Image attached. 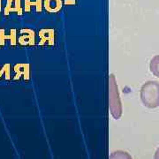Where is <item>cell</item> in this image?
Masks as SVG:
<instances>
[{"label":"cell","instance_id":"277c9868","mask_svg":"<svg viewBox=\"0 0 159 159\" xmlns=\"http://www.w3.org/2000/svg\"><path fill=\"white\" fill-rule=\"evenodd\" d=\"M39 37L41 41L39 45H52L54 44L55 34L54 31L51 29H42L39 32Z\"/></svg>","mask_w":159,"mask_h":159},{"label":"cell","instance_id":"8992f818","mask_svg":"<svg viewBox=\"0 0 159 159\" xmlns=\"http://www.w3.org/2000/svg\"><path fill=\"white\" fill-rule=\"evenodd\" d=\"M15 77L14 79H20L21 76L25 80H29V64H17L14 66Z\"/></svg>","mask_w":159,"mask_h":159},{"label":"cell","instance_id":"ba28073f","mask_svg":"<svg viewBox=\"0 0 159 159\" xmlns=\"http://www.w3.org/2000/svg\"><path fill=\"white\" fill-rule=\"evenodd\" d=\"M44 7L46 11L49 12H56L59 11L61 8V1L60 0H45Z\"/></svg>","mask_w":159,"mask_h":159},{"label":"cell","instance_id":"4fadbf2b","mask_svg":"<svg viewBox=\"0 0 159 159\" xmlns=\"http://www.w3.org/2000/svg\"><path fill=\"white\" fill-rule=\"evenodd\" d=\"M0 10H1V0H0Z\"/></svg>","mask_w":159,"mask_h":159},{"label":"cell","instance_id":"52a82bcc","mask_svg":"<svg viewBox=\"0 0 159 159\" xmlns=\"http://www.w3.org/2000/svg\"><path fill=\"white\" fill-rule=\"evenodd\" d=\"M11 11H17L20 15L22 14V10L20 7V0H7V4L5 9V14L8 15L9 12Z\"/></svg>","mask_w":159,"mask_h":159},{"label":"cell","instance_id":"8fae6325","mask_svg":"<svg viewBox=\"0 0 159 159\" xmlns=\"http://www.w3.org/2000/svg\"><path fill=\"white\" fill-rule=\"evenodd\" d=\"M36 6V11H42V6H41V0H36V2H32L30 0H25V11H30V6Z\"/></svg>","mask_w":159,"mask_h":159},{"label":"cell","instance_id":"5b68a950","mask_svg":"<svg viewBox=\"0 0 159 159\" xmlns=\"http://www.w3.org/2000/svg\"><path fill=\"white\" fill-rule=\"evenodd\" d=\"M17 31L16 29H11L10 34L6 35L5 29H0V46H4L6 43V40H10L11 45L14 46L17 44Z\"/></svg>","mask_w":159,"mask_h":159},{"label":"cell","instance_id":"6da1fadb","mask_svg":"<svg viewBox=\"0 0 159 159\" xmlns=\"http://www.w3.org/2000/svg\"><path fill=\"white\" fill-rule=\"evenodd\" d=\"M141 101L148 109L159 107V83L155 80L147 81L141 89Z\"/></svg>","mask_w":159,"mask_h":159},{"label":"cell","instance_id":"3957f363","mask_svg":"<svg viewBox=\"0 0 159 159\" xmlns=\"http://www.w3.org/2000/svg\"><path fill=\"white\" fill-rule=\"evenodd\" d=\"M19 43L21 46L30 47L35 43V34L31 29H21L20 35L18 39Z\"/></svg>","mask_w":159,"mask_h":159},{"label":"cell","instance_id":"7a4b0ae2","mask_svg":"<svg viewBox=\"0 0 159 159\" xmlns=\"http://www.w3.org/2000/svg\"><path fill=\"white\" fill-rule=\"evenodd\" d=\"M109 107L111 113L115 119H119L122 115V105L119 97L118 85L113 74L110 75L109 79Z\"/></svg>","mask_w":159,"mask_h":159},{"label":"cell","instance_id":"7c38bea8","mask_svg":"<svg viewBox=\"0 0 159 159\" xmlns=\"http://www.w3.org/2000/svg\"><path fill=\"white\" fill-rule=\"evenodd\" d=\"M155 158L159 159V148L157 149V151H156V153H155Z\"/></svg>","mask_w":159,"mask_h":159},{"label":"cell","instance_id":"9c48e42d","mask_svg":"<svg viewBox=\"0 0 159 159\" xmlns=\"http://www.w3.org/2000/svg\"><path fill=\"white\" fill-rule=\"evenodd\" d=\"M149 69L150 72L159 78V55H157L151 59L150 64H149Z\"/></svg>","mask_w":159,"mask_h":159},{"label":"cell","instance_id":"30bf717a","mask_svg":"<svg viewBox=\"0 0 159 159\" xmlns=\"http://www.w3.org/2000/svg\"><path fill=\"white\" fill-rule=\"evenodd\" d=\"M3 77L6 80L11 79V66L9 64H5L3 66H0V79Z\"/></svg>","mask_w":159,"mask_h":159}]
</instances>
